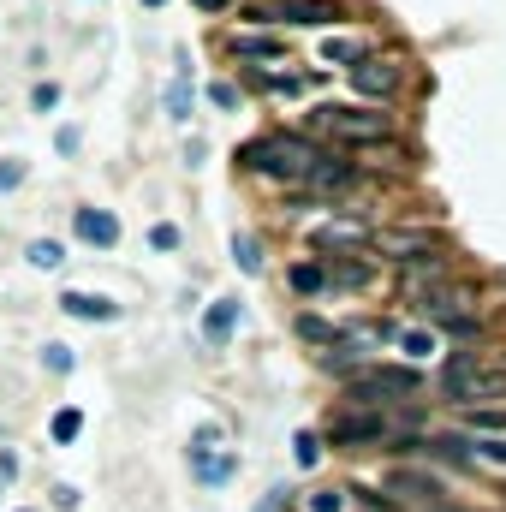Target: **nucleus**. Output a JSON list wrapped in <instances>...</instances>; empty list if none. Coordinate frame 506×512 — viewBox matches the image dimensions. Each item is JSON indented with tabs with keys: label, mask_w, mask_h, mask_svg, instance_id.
I'll use <instances>...</instances> for the list:
<instances>
[{
	"label": "nucleus",
	"mask_w": 506,
	"mask_h": 512,
	"mask_svg": "<svg viewBox=\"0 0 506 512\" xmlns=\"http://www.w3.org/2000/svg\"><path fill=\"white\" fill-rule=\"evenodd\" d=\"M18 173H24V167H18V161H6V167H0V191H12V185H18Z\"/></svg>",
	"instance_id": "nucleus-29"
},
{
	"label": "nucleus",
	"mask_w": 506,
	"mask_h": 512,
	"mask_svg": "<svg viewBox=\"0 0 506 512\" xmlns=\"http://www.w3.org/2000/svg\"><path fill=\"white\" fill-rule=\"evenodd\" d=\"M370 233H364V221H340V227H322L316 233V245H364Z\"/></svg>",
	"instance_id": "nucleus-15"
},
{
	"label": "nucleus",
	"mask_w": 506,
	"mask_h": 512,
	"mask_svg": "<svg viewBox=\"0 0 506 512\" xmlns=\"http://www.w3.org/2000/svg\"><path fill=\"white\" fill-rule=\"evenodd\" d=\"M376 245L399 268L405 262H441V233H429V227H387V233H376Z\"/></svg>",
	"instance_id": "nucleus-6"
},
{
	"label": "nucleus",
	"mask_w": 506,
	"mask_h": 512,
	"mask_svg": "<svg viewBox=\"0 0 506 512\" xmlns=\"http://www.w3.org/2000/svg\"><path fill=\"white\" fill-rule=\"evenodd\" d=\"M399 346H405L411 358H423V352H429V334H423V328H411V334H399Z\"/></svg>",
	"instance_id": "nucleus-27"
},
{
	"label": "nucleus",
	"mask_w": 506,
	"mask_h": 512,
	"mask_svg": "<svg viewBox=\"0 0 506 512\" xmlns=\"http://www.w3.org/2000/svg\"><path fill=\"white\" fill-rule=\"evenodd\" d=\"M381 435H387V423H381L376 411H364V405H352V411L334 417V441L340 447H376Z\"/></svg>",
	"instance_id": "nucleus-8"
},
{
	"label": "nucleus",
	"mask_w": 506,
	"mask_h": 512,
	"mask_svg": "<svg viewBox=\"0 0 506 512\" xmlns=\"http://www.w3.org/2000/svg\"><path fill=\"white\" fill-rule=\"evenodd\" d=\"M411 387H417V370H405V364H376V370H358V376H352V405L370 411L376 399H387V393L405 399Z\"/></svg>",
	"instance_id": "nucleus-5"
},
{
	"label": "nucleus",
	"mask_w": 506,
	"mask_h": 512,
	"mask_svg": "<svg viewBox=\"0 0 506 512\" xmlns=\"http://www.w3.org/2000/svg\"><path fill=\"white\" fill-rule=\"evenodd\" d=\"M471 429H506V411H495V405L471 411Z\"/></svg>",
	"instance_id": "nucleus-25"
},
{
	"label": "nucleus",
	"mask_w": 506,
	"mask_h": 512,
	"mask_svg": "<svg viewBox=\"0 0 506 512\" xmlns=\"http://www.w3.org/2000/svg\"><path fill=\"white\" fill-rule=\"evenodd\" d=\"M334 280H340V286H370V262H340Z\"/></svg>",
	"instance_id": "nucleus-21"
},
{
	"label": "nucleus",
	"mask_w": 506,
	"mask_h": 512,
	"mask_svg": "<svg viewBox=\"0 0 506 512\" xmlns=\"http://www.w3.org/2000/svg\"><path fill=\"white\" fill-rule=\"evenodd\" d=\"M60 310H66V316H84V322H114V316H120V304L102 298V292H66Z\"/></svg>",
	"instance_id": "nucleus-11"
},
{
	"label": "nucleus",
	"mask_w": 506,
	"mask_h": 512,
	"mask_svg": "<svg viewBox=\"0 0 506 512\" xmlns=\"http://www.w3.org/2000/svg\"><path fill=\"white\" fill-rule=\"evenodd\" d=\"M233 256H239V274H262V251H256V239L251 233H233Z\"/></svg>",
	"instance_id": "nucleus-16"
},
{
	"label": "nucleus",
	"mask_w": 506,
	"mask_h": 512,
	"mask_svg": "<svg viewBox=\"0 0 506 512\" xmlns=\"http://www.w3.org/2000/svg\"><path fill=\"white\" fill-rule=\"evenodd\" d=\"M322 286H328V274H322L316 262H298V268H292V292H304V298H310V292H322Z\"/></svg>",
	"instance_id": "nucleus-18"
},
{
	"label": "nucleus",
	"mask_w": 506,
	"mask_h": 512,
	"mask_svg": "<svg viewBox=\"0 0 506 512\" xmlns=\"http://www.w3.org/2000/svg\"><path fill=\"white\" fill-rule=\"evenodd\" d=\"M441 393L465 411H483L489 399H506V370L501 364H477L471 352H459L447 370H441Z\"/></svg>",
	"instance_id": "nucleus-2"
},
{
	"label": "nucleus",
	"mask_w": 506,
	"mask_h": 512,
	"mask_svg": "<svg viewBox=\"0 0 506 512\" xmlns=\"http://www.w3.org/2000/svg\"><path fill=\"white\" fill-rule=\"evenodd\" d=\"M209 102H215V108H239V90H233V84H209Z\"/></svg>",
	"instance_id": "nucleus-26"
},
{
	"label": "nucleus",
	"mask_w": 506,
	"mask_h": 512,
	"mask_svg": "<svg viewBox=\"0 0 506 512\" xmlns=\"http://www.w3.org/2000/svg\"><path fill=\"white\" fill-rule=\"evenodd\" d=\"M322 60L334 66V60H358V42H346V36H334L328 48H322Z\"/></svg>",
	"instance_id": "nucleus-23"
},
{
	"label": "nucleus",
	"mask_w": 506,
	"mask_h": 512,
	"mask_svg": "<svg viewBox=\"0 0 506 512\" xmlns=\"http://www.w3.org/2000/svg\"><path fill=\"white\" fill-rule=\"evenodd\" d=\"M316 512H340V495L328 489V495H316Z\"/></svg>",
	"instance_id": "nucleus-30"
},
{
	"label": "nucleus",
	"mask_w": 506,
	"mask_h": 512,
	"mask_svg": "<svg viewBox=\"0 0 506 512\" xmlns=\"http://www.w3.org/2000/svg\"><path fill=\"white\" fill-rule=\"evenodd\" d=\"M358 179V167H346V161H316L310 167V185L316 191H334V185H352Z\"/></svg>",
	"instance_id": "nucleus-14"
},
{
	"label": "nucleus",
	"mask_w": 506,
	"mask_h": 512,
	"mask_svg": "<svg viewBox=\"0 0 506 512\" xmlns=\"http://www.w3.org/2000/svg\"><path fill=\"white\" fill-rule=\"evenodd\" d=\"M310 126L340 137V143H387L393 137V120L387 114H364V108H316Z\"/></svg>",
	"instance_id": "nucleus-3"
},
{
	"label": "nucleus",
	"mask_w": 506,
	"mask_h": 512,
	"mask_svg": "<svg viewBox=\"0 0 506 512\" xmlns=\"http://www.w3.org/2000/svg\"><path fill=\"white\" fill-rule=\"evenodd\" d=\"M298 334H304V340H316V346H334V340H340V334H334L328 322H316V316H298Z\"/></svg>",
	"instance_id": "nucleus-19"
},
{
	"label": "nucleus",
	"mask_w": 506,
	"mask_h": 512,
	"mask_svg": "<svg viewBox=\"0 0 506 512\" xmlns=\"http://www.w3.org/2000/svg\"><path fill=\"white\" fill-rule=\"evenodd\" d=\"M352 90H358V96H370V102H387V96L399 90V66H393V60H381V54L358 60V66H352Z\"/></svg>",
	"instance_id": "nucleus-7"
},
{
	"label": "nucleus",
	"mask_w": 506,
	"mask_h": 512,
	"mask_svg": "<svg viewBox=\"0 0 506 512\" xmlns=\"http://www.w3.org/2000/svg\"><path fill=\"white\" fill-rule=\"evenodd\" d=\"M393 495H399V501H417L423 512H441L435 507V501H441V483L423 477V471H393Z\"/></svg>",
	"instance_id": "nucleus-10"
},
{
	"label": "nucleus",
	"mask_w": 506,
	"mask_h": 512,
	"mask_svg": "<svg viewBox=\"0 0 506 512\" xmlns=\"http://www.w3.org/2000/svg\"><path fill=\"white\" fill-rule=\"evenodd\" d=\"M78 429H84L78 411H54V441H78Z\"/></svg>",
	"instance_id": "nucleus-22"
},
{
	"label": "nucleus",
	"mask_w": 506,
	"mask_h": 512,
	"mask_svg": "<svg viewBox=\"0 0 506 512\" xmlns=\"http://www.w3.org/2000/svg\"><path fill=\"white\" fill-rule=\"evenodd\" d=\"M322 459V441L316 435H298V465H316Z\"/></svg>",
	"instance_id": "nucleus-28"
},
{
	"label": "nucleus",
	"mask_w": 506,
	"mask_h": 512,
	"mask_svg": "<svg viewBox=\"0 0 506 512\" xmlns=\"http://www.w3.org/2000/svg\"><path fill=\"white\" fill-rule=\"evenodd\" d=\"M233 328H239V304H233V298H215V310L203 316V340H209V346H227Z\"/></svg>",
	"instance_id": "nucleus-12"
},
{
	"label": "nucleus",
	"mask_w": 506,
	"mask_h": 512,
	"mask_svg": "<svg viewBox=\"0 0 506 512\" xmlns=\"http://www.w3.org/2000/svg\"><path fill=\"white\" fill-rule=\"evenodd\" d=\"M143 6H167V0H143Z\"/></svg>",
	"instance_id": "nucleus-32"
},
{
	"label": "nucleus",
	"mask_w": 506,
	"mask_h": 512,
	"mask_svg": "<svg viewBox=\"0 0 506 512\" xmlns=\"http://www.w3.org/2000/svg\"><path fill=\"white\" fill-rule=\"evenodd\" d=\"M167 114H173V120H191V78H185V72H179L173 90H167Z\"/></svg>",
	"instance_id": "nucleus-17"
},
{
	"label": "nucleus",
	"mask_w": 506,
	"mask_h": 512,
	"mask_svg": "<svg viewBox=\"0 0 506 512\" xmlns=\"http://www.w3.org/2000/svg\"><path fill=\"white\" fill-rule=\"evenodd\" d=\"M316 161H322V155H316L304 137H292V131H268V137L245 143V167H251V173H268V179H310Z\"/></svg>",
	"instance_id": "nucleus-1"
},
{
	"label": "nucleus",
	"mask_w": 506,
	"mask_h": 512,
	"mask_svg": "<svg viewBox=\"0 0 506 512\" xmlns=\"http://www.w3.org/2000/svg\"><path fill=\"white\" fill-rule=\"evenodd\" d=\"M30 262H36V268H60V262H66V251H60L54 239H36V245H30Z\"/></svg>",
	"instance_id": "nucleus-20"
},
{
	"label": "nucleus",
	"mask_w": 506,
	"mask_h": 512,
	"mask_svg": "<svg viewBox=\"0 0 506 512\" xmlns=\"http://www.w3.org/2000/svg\"><path fill=\"white\" fill-rule=\"evenodd\" d=\"M197 6H203V12H221V6H227V0H197Z\"/></svg>",
	"instance_id": "nucleus-31"
},
{
	"label": "nucleus",
	"mask_w": 506,
	"mask_h": 512,
	"mask_svg": "<svg viewBox=\"0 0 506 512\" xmlns=\"http://www.w3.org/2000/svg\"><path fill=\"white\" fill-rule=\"evenodd\" d=\"M149 245H155V251H179V227H167V221L149 227Z\"/></svg>",
	"instance_id": "nucleus-24"
},
{
	"label": "nucleus",
	"mask_w": 506,
	"mask_h": 512,
	"mask_svg": "<svg viewBox=\"0 0 506 512\" xmlns=\"http://www.w3.org/2000/svg\"><path fill=\"white\" fill-rule=\"evenodd\" d=\"M286 42L280 36H233V60H280Z\"/></svg>",
	"instance_id": "nucleus-13"
},
{
	"label": "nucleus",
	"mask_w": 506,
	"mask_h": 512,
	"mask_svg": "<svg viewBox=\"0 0 506 512\" xmlns=\"http://www.w3.org/2000/svg\"><path fill=\"white\" fill-rule=\"evenodd\" d=\"M256 24H340V6L334 0H256L251 6Z\"/></svg>",
	"instance_id": "nucleus-4"
},
{
	"label": "nucleus",
	"mask_w": 506,
	"mask_h": 512,
	"mask_svg": "<svg viewBox=\"0 0 506 512\" xmlns=\"http://www.w3.org/2000/svg\"><path fill=\"white\" fill-rule=\"evenodd\" d=\"M72 233H78L84 245H96V251H114V245H120V221H114L108 209H78V215H72Z\"/></svg>",
	"instance_id": "nucleus-9"
}]
</instances>
